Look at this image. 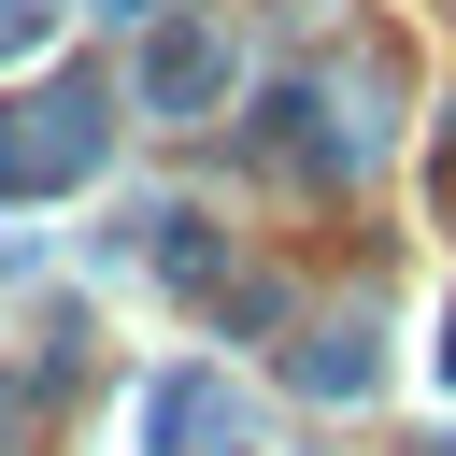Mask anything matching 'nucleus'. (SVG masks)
I'll list each match as a JSON object with an SVG mask.
<instances>
[{
    "label": "nucleus",
    "mask_w": 456,
    "mask_h": 456,
    "mask_svg": "<svg viewBox=\"0 0 456 456\" xmlns=\"http://www.w3.org/2000/svg\"><path fill=\"white\" fill-rule=\"evenodd\" d=\"M43 43V0H0V57H28Z\"/></svg>",
    "instance_id": "obj_9"
},
{
    "label": "nucleus",
    "mask_w": 456,
    "mask_h": 456,
    "mask_svg": "<svg viewBox=\"0 0 456 456\" xmlns=\"http://www.w3.org/2000/svg\"><path fill=\"white\" fill-rule=\"evenodd\" d=\"M100 14H171V0H100Z\"/></svg>",
    "instance_id": "obj_10"
},
{
    "label": "nucleus",
    "mask_w": 456,
    "mask_h": 456,
    "mask_svg": "<svg viewBox=\"0 0 456 456\" xmlns=\"http://www.w3.org/2000/svg\"><path fill=\"white\" fill-rule=\"evenodd\" d=\"M0 200H28V128H14V100H0Z\"/></svg>",
    "instance_id": "obj_8"
},
{
    "label": "nucleus",
    "mask_w": 456,
    "mask_h": 456,
    "mask_svg": "<svg viewBox=\"0 0 456 456\" xmlns=\"http://www.w3.org/2000/svg\"><path fill=\"white\" fill-rule=\"evenodd\" d=\"M157 271H171V285H214L228 256H214V228H200V214H157Z\"/></svg>",
    "instance_id": "obj_7"
},
{
    "label": "nucleus",
    "mask_w": 456,
    "mask_h": 456,
    "mask_svg": "<svg viewBox=\"0 0 456 456\" xmlns=\"http://www.w3.org/2000/svg\"><path fill=\"white\" fill-rule=\"evenodd\" d=\"M214 100H228V28H200V14L157 28L142 43V114H214Z\"/></svg>",
    "instance_id": "obj_3"
},
{
    "label": "nucleus",
    "mask_w": 456,
    "mask_h": 456,
    "mask_svg": "<svg viewBox=\"0 0 456 456\" xmlns=\"http://www.w3.org/2000/svg\"><path fill=\"white\" fill-rule=\"evenodd\" d=\"M256 114H271V128H256V142H271V171H314V185H342V171L370 157V128H328V86H271Z\"/></svg>",
    "instance_id": "obj_2"
},
{
    "label": "nucleus",
    "mask_w": 456,
    "mask_h": 456,
    "mask_svg": "<svg viewBox=\"0 0 456 456\" xmlns=\"http://www.w3.org/2000/svg\"><path fill=\"white\" fill-rule=\"evenodd\" d=\"M142 428H157V456H242V413H228L214 370H171V385L142 399Z\"/></svg>",
    "instance_id": "obj_4"
},
{
    "label": "nucleus",
    "mask_w": 456,
    "mask_h": 456,
    "mask_svg": "<svg viewBox=\"0 0 456 456\" xmlns=\"http://www.w3.org/2000/svg\"><path fill=\"white\" fill-rule=\"evenodd\" d=\"M299 385H314V399H370V328H328V342L299 356Z\"/></svg>",
    "instance_id": "obj_6"
},
{
    "label": "nucleus",
    "mask_w": 456,
    "mask_h": 456,
    "mask_svg": "<svg viewBox=\"0 0 456 456\" xmlns=\"http://www.w3.org/2000/svg\"><path fill=\"white\" fill-rule=\"evenodd\" d=\"M71 356H86V328H43V356H28V370H0V456H14V442H28V413L71 385Z\"/></svg>",
    "instance_id": "obj_5"
},
{
    "label": "nucleus",
    "mask_w": 456,
    "mask_h": 456,
    "mask_svg": "<svg viewBox=\"0 0 456 456\" xmlns=\"http://www.w3.org/2000/svg\"><path fill=\"white\" fill-rule=\"evenodd\" d=\"M14 128H28V185H86V171H100V157H114V100H100V86H86V71H71V86H57V100H28V114H14Z\"/></svg>",
    "instance_id": "obj_1"
}]
</instances>
